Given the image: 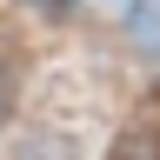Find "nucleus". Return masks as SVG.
<instances>
[{"label":"nucleus","mask_w":160,"mask_h":160,"mask_svg":"<svg viewBox=\"0 0 160 160\" xmlns=\"http://www.w3.org/2000/svg\"><path fill=\"white\" fill-rule=\"evenodd\" d=\"M107 160H160V127H127Z\"/></svg>","instance_id":"nucleus-1"},{"label":"nucleus","mask_w":160,"mask_h":160,"mask_svg":"<svg viewBox=\"0 0 160 160\" xmlns=\"http://www.w3.org/2000/svg\"><path fill=\"white\" fill-rule=\"evenodd\" d=\"M7 113H13V73L0 67V120H7Z\"/></svg>","instance_id":"nucleus-2"}]
</instances>
